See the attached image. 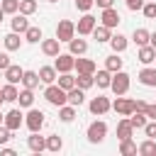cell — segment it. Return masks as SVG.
<instances>
[{
  "label": "cell",
  "instance_id": "obj_1",
  "mask_svg": "<svg viewBox=\"0 0 156 156\" xmlns=\"http://www.w3.org/2000/svg\"><path fill=\"white\" fill-rule=\"evenodd\" d=\"M44 98H46V102L54 105V107H61V105L68 102V93H66L58 83H49V85L44 88Z\"/></svg>",
  "mask_w": 156,
  "mask_h": 156
},
{
  "label": "cell",
  "instance_id": "obj_2",
  "mask_svg": "<svg viewBox=\"0 0 156 156\" xmlns=\"http://www.w3.org/2000/svg\"><path fill=\"white\" fill-rule=\"evenodd\" d=\"M85 136H88V141H90V144H100V141H105V136H107V124H105L102 119L90 122V124H88Z\"/></svg>",
  "mask_w": 156,
  "mask_h": 156
},
{
  "label": "cell",
  "instance_id": "obj_3",
  "mask_svg": "<svg viewBox=\"0 0 156 156\" xmlns=\"http://www.w3.org/2000/svg\"><path fill=\"white\" fill-rule=\"evenodd\" d=\"M132 76L129 73H124V71H117V73H112V83H110V90L115 93V95H127V90H129V80Z\"/></svg>",
  "mask_w": 156,
  "mask_h": 156
},
{
  "label": "cell",
  "instance_id": "obj_4",
  "mask_svg": "<svg viewBox=\"0 0 156 156\" xmlns=\"http://www.w3.org/2000/svg\"><path fill=\"white\" fill-rule=\"evenodd\" d=\"M24 124H27L29 132H41V127H44V112L29 107V112L24 115Z\"/></svg>",
  "mask_w": 156,
  "mask_h": 156
},
{
  "label": "cell",
  "instance_id": "obj_5",
  "mask_svg": "<svg viewBox=\"0 0 156 156\" xmlns=\"http://www.w3.org/2000/svg\"><path fill=\"white\" fill-rule=\"evenodd\" d=\"M73 37H76V24H73L71 20H61V22L56 24V39L68 44Z\"/></svg>",
  "mask_w": 156,
  "mask_h": 156
},
{
  "label": "cell",
  "instance_id": "obj_6",
  "mask_svg": "<svg viewBox=\"0 0 156 156\" xmlns=\"http://www.w3.org/2000/svg\"><path fill=\"white\" fill-rule=\"evenodd\" d=\"M98 27V20L90 15V12H85L80 20H78V24H76V32H78V37H88V34H93V29Z\"/></svg>",
  "mask_w": 156,
  "mask_h": 156
},
{
  "label": "cell",
  "instance_id": "obj_7",
  "mask_svg": "<svg viewBox=\"0 0 156 156\" xmlns=\"http://www.w3.org/2000/svg\"><path fill=\"white\" fill-rule=\"evenodd\" d=\"M54 66H56L58 73H71V71L76 68V56H73L71 51H68V54H58L56 61H54Z\"/></svg>",
  "mask_w": 156,
  "mask_h": 156
},
{
  "label": "cell",
  "instance_id": "obj_8",
  "mask_svg": "<svg viewBox=\"0 0 156 156\" xmlns=\"http://www.w3.org/2000/svg\"><path fill=\"white\" fill-rule=\"evenodd\" d=\"M88 110H90L93 115H105V112H110V110H112V102H110V98L98 95V98H93V100L88 102Z\"/></svg>",
  "mask_w": 156,
  "mask_h": 156
},
{
  "label": "cell",
  "instance_id": "obj_9",
  "mask_svg": "<svg viewBox=\"0 0 156 156\" xmlns=\"http://www.w3.org/2000/svg\"><path fill=\"white\" fill-rule=\"evenodd\" d=\"M112 110H115L117 115H122V117H129V115L134 112V100H132V98H122V95H117V100L112 102Z\"/></svg>",
  "mask_w": 156,
  "mask_h": 156
},
{
  "label": "cell",
  "instance_id": "obj_10",
  "mask_svg": "<svg viewBox=\"0 0 156 156\" xmlns=\"http://www.w3.org/2000/svg\"><path fill=\"white\" fill-rule=\"evenodd\" d=\"M7 129H12V132H17L22 124H24V115L20 112V110H10L7 115H5V122H2Z\"/></svg>",
  "mask_w": 156,
  "mask_h": 156
},
{
  "label": "cell",
  "instance_id": "obj_11",
  "mask_svg": "<svg viewBox=\"0 0 156 156\" xmlns=\"http://www.w3.org/2000/svg\"><path fill=\"white\" fill-rule=\"evenodd\" d=\"M27 146H29V151L41 154V151H46V136H41L39 132H32L27 136Z\"/></svg>",
  "mask_w": 156,
  "mask_h": 156
},
{
  "label": "cell",
  "instance_id": "obj_12",
  "mask_svg": "<svg viewBox=\"0 0 156 156\" xmlns=\"http://www.w3.org/2000/svg\"><path fill=\"white\" fill-rule=\"evenodd\" d=\"M100 22L105 24V27H110V29H115L122 20H119V12L115 10V7H105L102 10V15H100Z\"/></svg>",
  "mask_w": 156,
  "mask_h": 156
},
{
  "label": "cell",
  "instance_id": "obj_13",
  "mask_svg": "<svg viewBox=\"0 0 156 156\" xmlns=\"http://www.w3.org/2000/svg\"><path fill=\"white\" fill-rule=\"evenodd\" d=\"M139 83L141 85H146V88H156V68H151V66H144L141 71H139Z\"/></svg>",
  "mask_w": 156,
  "mask_h": 156
},
{
  "label": "cell",
  "instance_id": "obj_14",
  "mask_svg": "<svg viewBox=\"0 0 156 156\" xmlns=\"http://www.w3.org/2000/svg\"><path fill=\"white\" fill-rule=\"evenodd\" d=\"M136 58H139L144 66H149V63H154V61H156V49H154L151 44H144V46H139Z\"/></svg>",
  "mask_w": 156,
  "mask_h": 156
},
{
  "label": "cell",
  "instance_id": "obj_15",
  "mask_svg": "<svg viewBox=\"0 0 156 156\" xmlns=\"http://www.w3.org/2000/svg\"><path fill=\"white\" fill-rule=\"evenodd\" d=\"M58 46H61V41L58 39H41V51H44V56H58L61 51H58Z\"/></svg>",
  "mask_w": 156,
  "mask_h": 156
},
{
  "label": "cell",
  "instance_id": "obj_16",
  "mask_svg": "<svg viewBox=\"0 0 156 156\" xmlns=\"http://www.w3.org/2000/svg\"><path fill=\"white\" fill-rule=\"evenodd\" d=\"M22 76H24V68H20V66H15V63H10L7 68H5V78H7V83H22Z\"/></svg>",
  "mask_w": 156,
  "mask_h": 156
},
{
  "label": "cell",
  "instance_id": "obj_17",
  "mask_svg": "<svg viewBox=\"0 0 156 156\" xmlns=\"http://www.w3.org/2000/svg\"><path fill=\"white\" fill-rule=\"evenodd\" d=\"M39 78H41V83H56V78H58V71H56V66H41L39 68Z\"/></svg>",
  "mask_w": 156,
  "mask_h": 156
},
{
  "label": "cell",
  "instance_id": "obj_18",
  "mask_svg": "<svg viewBox=\"0 0 156 156\" xmlns=\"http://www.w3.org/2000/svg\"><path fill=\"white\" fill-rule=\"evenodd\" d=\"M0 93H2V100L5 102H17V98H20V90H17L15 83H5L0 88Z\"/></svg>",
  "mask_w": 156,
  "mask_h": 156
},
{
  "label": "cell",
  "instance_id": "obj_19",
  "mask_svg": "<svg viewBox=\"0 0 156 156\" xmlns=\"http://www.w3.org/2000/svg\"><path fill=\"white\" fill-rule=\"evenodd\" d=\"M10 24H12V32H17V34H24V32L29 29V22H27V15H22V12H20V15H15Z\"/></svg>",
  "mask_w": 156,
  "mask_h": 156
},
{
  "label": "cell",
  "instance_id": "obj_20",
  "mask_svg": "<svg viewBox=\"0 0 156 156\" xmlns=\"http://www.w3.org/2000/svg\"><path fill=\"white\" fill-rule=\"evenodd\" d=\"M93 39H95L98 44H105V41H110V39H112V32H110V27H105V24H98V27L93 29Z\"/></svg>",
  "mask_w": 156,
  "mask_h": 156
},
{
  "label": "cell",
  "instance_id": "obj_21",
  "mask_svg": "<svg viewBox=\"0 0 156 156\" xmlns=\"http://www.w3.org/2000/svg\"><path fill=\"white\" fill-rule=\"evenodd\" d=\"M132 41H134L136 46L151 44V32H149V29H144V27H139V29H134V34H132Z\"/></svg>",
  "mask_w": 156,
  "mask_h": 156
},
{
  "label": "cell",
  "instance_id": "obj_22",
  "mask_svg": "<svg viewBox=\"0 0 156 156\" xmlns=\"http://www.w3.org/2000/svg\"><path fill=\"white\" fill-rule=\"evenodd\" d=\"M2 41H5V49H7V51H20V46H22V39H20V34H17V32L5 34V37H2Z\"/></svg>",
  "mask_w": 156,
  "mask_h": 156
},
{
  "label": "cell",
  "instance_id": "obj_23",
  "mask_svg": "<svg viewBox=\"0 0 156 156\" xmlns=\"http://www.w3.org/2000/svg\"><path fill=\"white\" fill-rule=\"evenodd\" d=\"M68 51H71L73 56H83V54L88 51V41H85V39H76V37H73V39L68 41Z\"/></svg>",
  "mask_w": 156,
  "mask_h": 156
},
{
  "label": "cell",
  "instance_id": "obj_24",
  "mask_svg": "<svg viewBox=\"0 0 156 156\" xmlns=\"http://www.w3.org/2000/svg\"><path fill=\"white\" fill-rule=\"evenodd\" d=\"M39 83H41V78H39V71H24V76H22V85L24 88H39Z\"/></svg>",
  "mask_w": 156,
  "mask_h": 156
},
{
  "label": "cell",
  "instance_id": "obj_25",
  "mask_svg": "<svg viewBox=\"0 0 156 156\" xmlns=\"http://www.w3.org/2000/svg\"><path fill=\"white\" fill-rule=\"evenodd\" d=\"M83 100H85V90L83 88H71L68 90V105H73V107H80L83 105Z\"/></svg>",
  "mask_w": 156,
  "mask_h": 156
},
{
  "label": "cell",
  "instance_id": "obj_26",
  "mask_svg": "<svg viewBox=\"0 0 156 156\" xmlns=\"http://www.w3.org/2000/svg\"><path fill=\"white\" fill-rule=\"evenodd\" d=\"M132 132H134V127H132L129 117H124V119H119V122H117V136H119V141H122V139H129V136H132Z\"/></svg>",
  "mask_w": 156,
  "mask_h": 156
},
{
  "label": "cell",
  "instance_id": "obj_27",
  "mask_svg": "<svg viewBox=\"0 0 156 156\" xmlns=\"http://www.w3.org/2000/svg\"><path fill=\"white\" fill-rule=\"evenodd\" d=\"M110 83H112V71H107V68H102V71H98L95 73V85L98 88H110Z\"/></svg>",
  "mask_w": 156,
  "mask_h": 156
},
{
  "label": "cell",
  "instance_id": "obj_28",
  "mask_svg": "<svg viewBox=\"0 0 156 156\" xmlns=\"http://www.w3.org/2000/svg\"><path fill=\"white\" fill-rule=\"evenodd\" d=\"M127 44H129V41H127L124 34H112V39H110V46H112L115 54H122V51L127 49Z\"/></svg>",
  "mask_w": 156,
  "mask_h": 156
},
{
  "label": "cell",
  "instance_id": "obj_29",
  "mask_svg": "<svg viewBox=\"0 0 156 156\" xmlns=\"http://www.w3.org/2000/svg\"><path fill=\"white\" fill-rule=\"evenodd\" d=\"M76 71L78 73H95V61L93 58H76Z\"/></svg>",
  "mask_w": 156,
  "mask_h": 156
},
{
  "label": "cell",
  "instance_id": "obj_30",
  "mask_svg": "<svg viewBox=\"0 0 156 156\" xmlns=\"http://www.w3.org/2000/svg\"><path fill=\"white\" fill-rule=\"evenodd\" d=\"M76 85L83 88V90L93 88V85H95V73H78V76H76Z\"/></svg>",
  "mask_w": 156,
  "mask_h": 156
},
{
  "label": "cell",
  "instance_id": "obj_31",
  "mask_svg": "<svg viewBox=\"0 0 156 156\" xmlns=\"http://www.w3.org/2000/svg\"><path fill=\"white\" fill-rule=\"evenodd\" d=\"M58 119H61V122H66V124H68V122H73V119H76V107H73V105H68V102H66V105H61V107H58Z\"/></svg>",
  "mask_w": 156,
  "mask_h": 156
},
{
  "label": "cell",
  "instance_id": "obj_32",
  "mask_svg": "<svg viewBox=\"0 0 156 156\" xmlns=\"http://www.w3.org/2000/svg\"><path fill=\"white\" fill-rule=\"evenodd\" d=\"M61 149H63V139H61L58 134H49V136H46V151L58 154Z\"/></svg>",
  "mask_w": 156,
  "mask_h": 156
},
{
  "label": "cell",
  "instance_id": "obj_33",
  "mask_svg": "<svg viewBox=\"0 0 156 156\" xmlns=\"http://www.w3.org/2000/svg\"><path fill=\"white\" fill-rule=\"evenodd\" d=\"M119 154H122V156H134V154H139V146L132 141V136L119 141Z\"/></svg>",
  "mask_w": 156,
  "mask_h": 156
},
{
  "label": "cell",
  "instance_id": "obj_34",
  "mask_svg": "<svg viewBox=\"0 0 156 156\" xmlns=\"http://www.w3.org/2000/svg\"><path fill=\"white\" fill-rule=\"evenodd\" d=\"M17 102H20V107H32V105H34V90H32V88H24V90H20V98H17Z\"/></svg>",
  "mask_w": 156,
  "mask_h": 156
},
{
  "label": "cell",
  "instance_id": "obj_35",
  "mask_svg": "<svg viewBox=\"0 0 156 156\" xmlns=\"http://www.w3.org/2000/svg\"><path fill=\"white\" fill-rule=\"evenodd\" d=\"M105 68H107V71H112V73L122 71V58H119L117 54H110V56L105 58Z\"/></svg>",
  "mask_w": 156,
  "mask_h": 156
},
{
  "label": "cell",
  "instance_id": "obj_36",
  "mask_svg": "<svg viewBox=\"0 0 156 156\" xmlns=\"http://www.w3.org/2000/svg\"><path fill=\"white\" fill-rule=\"evenodd\" d=\"M56 83H58V85L68 93L71 88H76V76H71V73H61V76L56 78Z\"/></svg>",
  "mask_w": 156,
  "mask_h": 156
},
{
  "label": "cell",
  "instance_id": "obj_37",
  "mask_svg": "<svg viewBox=\"0 0 156 156\" xmlns=\"http://www.w3.org/2000/svg\"><path fill=\"white\" fill-rule=\"evenodd\" d=\"M139 154L141 156H156V139H146L139 144Z\"/></svg>",
  "mask_w": 156,
  "mask_h": 156
},
{
  "label": "cell",
  "instance_id": "obj_38",
  "mask_svg": "<svg viewBox=\"0 0 156 156\" xmlns=\"http://www.w3.org/2000/svg\"><path fill=\"white\" fill-rule=\"evenodd\" d=\"M41 37H44V34H41V29H39V27H29V29L24 32V41H29V44H39V41H41Z\"/></svg>",
  "mask_w": 156,
  "mask_h": 156
},
{
  "label": "cell",
  "instance_id": "obj_39",
  "mask_svg": "<svg viewBox=\"0 0 156 156\" xmlns=\"http://www.w3.org/2000/svg\"><path fill=\"white\" fill-rule=\"evenodd\" d=\"M129 122H132L134 129H144V124H146V112H132V115H129Z\"/></svg>",
  "mask_w": 156,
  "mask_h": 156
},
{
  "label": "cell",
  "instance_id": "obj_40",
  "mask_svg": "<svg viewBox=\"0 0 156 156\" xmlns=\"http://www.w3.org/2000/svg\"><path fill=\"white\" fill-rule=\"evenodd\" d=\"M20 12L22 15H34L37 12V0H20Z\"/></svg>",
  "mask_w": 156,
  "mask_h": 156
},
{
  "label": "cell",
  "instance_id": "obj_41",
  "mask_svg": "<svg viewBox=\"0 0 156 156\" xmlns=\"http://www.w3.org/2000/svg\"><path fill=\"white\" fill-rule=\"evenodd\" d=\"M0 5L5 10V15H17L20 12V0H2Z\"/></svg>",
  "mask_w": 156,
  "mask_h": 156
},
{
  "label": "cell",
  "instance_id": "obj_42",
  "mask_svg": "<svg viewBox=\"0 0 156 156\" xmlns=\"http://www.w3.org/2000/svg\"><path fill=\"white\" fill-rule=\"evenodd\" d=\"M141 12H144V17H146V20H156V0H149V2H144Z\"/></svg>",
  "mask_w": 156,
  "mask_h": 156
},
{
  "label": "cell",
  "instance_id": "obj_43",
  "mask_svg": "<svg viewBox=\"0 0 156 156\" xmlns=\"http://www.w3.org/2000/svg\"><path fill=\"white\" fill-rule=\"evenodd\" d=\"M10 139H12V129H7L5 124H0V146H5Z\"/></svg>",
  "mask_w": 156,
  "mask_h": 156
},
{
  "label": "cell",
  "instance_id": "obj_44",
  "mask_svg": "<svg viewBox=\"0 0 156 156\" xmlns=\"http://www.w3.org/2000/svg\"><path fill=\"white\" fill-rule=\"evenodd\" d=\"M144 134H146L149 139H156V119H151V122L144 124Z\"/></svg>",
  "mask_w": 156,
  "mask_h": 156
},
{
  "label": "cell",
  "instance_id": "obj_45",
  "mask_svg": "<svg viewBox=\"0 0 156 156\" xmlns=\"http://www.w3.org/2000/svg\"><path fill=\"white\" fill-rule=\"evenodd\" d=\"M93 5H95V0H76V10H80V12H88Z\"/></svg>",
  "mask_w": 156,
  "mask_h": 156
},
{
  "label": "cell",
  "instance_id": "obj_46",
  "mask_svg": "<svg viewBox=\"0 0 156 156\" xmlns=\"http://www.w3.org/2000/svg\"><path fill=\"white\" fill-rule=\"evenodd\" d=\"M144 2H146V0H127V7H129L132 12H136V10L144 7Z\"/></svg>",
  "mask_w": 156,
  "mask_h": 156
},
{
  "label": "cell",
  "instance_id": "obj_47",
  "mask_svg": "<svg viewBox=\"0 0 156 156\" xmlns=\"http://www.w3.org/2000/svg\"><path fill=\"white\" fill-rule=\"evenodd\" d=\"M146 105L149 102H144V100H134V112H146Z\"/></svg>",
  "mask_w": 156,
  "mask_h": 156
},
{
  "label": "cell",
  "instance_id": "obj_48",
  "mask_svg": "<svg viewBox=\"0 0 156 156\" xmlns=\"http://www.w3.org/2000/svg\"><path fill=\"white\" fill-rule=\"evenodd\" d=\"M7 66H10V56L7 54H0V71H5Z\"/></svg>",
  "mask_w": 156,
  "mask_h": 156
},
{
  "label": "cell",
  "instance_id": "obj_49",
  "mask_svg": "<svg viewBox=\"0 0 156 156\" xmlns=\"http://www.w3.org/2000/svg\"><path fill=\"white\" fill-rule=\"evenodd\" d=\"M0 154H2V156H17V151H15V149H10V146H2V149H0Z\"/></svg>",
  "mask_w": 156,
  "mask_h": 156
},
{
  "label": "cell",
  "instance_id": "obj_50",
  "mask_svg": "<svg viewBox=\"0 0 156 156\" xmlns=\"http://www.w3.org/2000/svg\"><path fill=\"white\" fill-rule=\"evenodd\" d=\"M112 2H115V0H95V5L102 7V10H105V7H112Z\"/></svg>",
  "mask_w": 156,
  "mask_h": 156
},
{
  "label": "cell",
  "instance_id": "obj_51",
  "mask_svg": "<svg viewBox=\"0 0 156 156\" xmlns=\"http://www.w3.org/2000/svg\"><path fill=\"white\" fill-rule=\"evenodd\" d=\"M146 117L156 119V105H146Z\"/></svg>",
  "mask_w": 156,
  "mask_h": 156
},
{
  "label": "cell",
  "instance_id": "obj_52",
  "mask_svg": "<svg viewBox=\"0 0 156 156\" xmlns=\"http://www.w3.org/2000/svg\"><path fill=\"white\" fill-rule=\"evenodd\" d=\"M151 46L156 49V32H151Z\"/></svg>",
  "mask_w": 156,
  "mask_h": 156
},
{
  "label": "cell",
  "instance_id": "obj_53",
  "mask_svg": "<svg viewBox=\"0 0 156 156\" xmlns=\"http://www.w3.org/2000/svg\"><path fill=\"white\" fill-rule=\"evenodd\" d=\"M2 17H5V10H2V5H0V22H2Z\"/></svg>",
  "mask_w": 156,
  "mask_h": 156
},
{
  "label": "cell",
  "instance_id": "obj_54",
  "mask_svg": "<svg viewBox=\"0 0 156 156\" xmlns=\"http://www.w3.org/2000/svg\"><path fill=\"white\" fill-rule=\"evenodd\" d=\"M2 122H5V115H2V112H0V124H2Z\"/></svg>",
  "mask_w": 156,
  "mask_h": 156
},
{
  "label": "cell",
  "instance_id": "obj_55",
  "mask_svg": "<svg viewBox=\"0 0 156 156\" xmlns=\"http://www.w3.org/2000/svg\"><path fill=\"white\" fill-rule=\"evenodd\" d=\"M0 102H5V100H2V93H0Z\"/></svg>",
  "mask_w": 156,
  "mask_h": 156
},
{
  "label": "cell",
  "instance_id": "obj_56",
  "mask_svg": "<svg viewBox=\"0 0 156 156\" xmlns=\"http://www.w3.org/2000/svg\"><path fill=\"white\" fill-rule=\"evenodd\" d=\"M49 2H58V0H49Z\"/></svg>",
  "mask_w": 156,
  "mask_h": 156
},
{
  "label": "cell",
  "instance_id": "obj_57",
  "mask_svg": "<svg viewBox=\"0 0 156 156\" xmlns=\"http://www.w3.org/2000/svg\"><path fill=\"white\" fill-rule=\"evenodd\" d=\"M0 2H2V0H0Z\"/></svg>",
  "mask_w": 156,
  "mask_h": 156
}]
</instances>
